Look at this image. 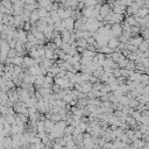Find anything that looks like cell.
Here are the masks:
<instances>
[{
	"label": "cell",
	"mask_w": 149,
	"mask_h": 149,
	"mask_svg": "<svg viewBox=\"0 0 149 149\" xmlns=\"http://www.w3.org/2000/svg\"><path fill=\"white\" fill-rule=\"evenodd\" d=\"M110 6L108 5H103L101 7H100V10H99V13H100V15L103 16V18H105V16H107V14H110Z\"/></svg>",
	"instance_id": "6da1fadb"
},
{
	"label": "cell",
	"mask_w": 149,
	"mask_h": 149,
	"mask_svg": "<svg viewBox=\"0 0 149 149\" xmlns=\"http://www.w3.org/2000/svg\"><path fill=\"white\" fill-rule=\"evenodd\" d=\"M112 32L114 33V34H121V32H122V28L119 26L118 23H115L114 24V27L112 28Z\"/></svg>",
	"instance_id": "7a4b0ae2"
},
{
	"label": "cell",
	"mask_w": 149,
	"mask_h": 149,
	"mask_svg": "<svg viewBox=\"0 0 149 149\" xmlns=\"http://www.w3.org/2000/svg\"><path fill=\"white\" fill-rule=\"evenodd\" d=\"M37 14H39V16L46 18V16L48 15V12H47V10H46V8H41L40 11H37Z\"/></svg>",
	"instance_id": "3957f363"
},
{
	"label": "cell",
	"mask_w": 149,
	"mask_h": 149,
	"mask_svg": "<svg viewBox=\"0 0 149 149\" xmlns=\"http://www.w3.org/2000/svg\"><path fill=\"white\" fill-rule=\"evenodd\" d=\"M24 1L28 4V5H33V4H36L35 0H24Z\"/></svg>",
	"instance_id": "277c9868"
},
{
	"label": "cell",
	"mask_w": 149,
	"mask_h": 149,
	"mask_svg": "<svg viewBox=\"0 0 149 149\" xmlns=\"http://www.w3.org/2000/svg\"><path fill=\"white\" fill-rule=\"evenodd\" d=\"M110 46H111V47H112V46L115 47V46H116V41H115V40H111V41H110Z\"/></svg>",
	"instance_id": "5b68a950"
},
{
	"label": "cell",
	"mask_w": 149,
	"mask_h": 149,
	"mask_svg": "<svg viewBox=\"0 0 149 149\" xmlns=\"http://www.w3.org/2000/svg\"><path fill=\"white\" fill-rule=\"evenodd\" d=\"M61 1H63V3H65V1H67V0H61Z\"/></svg>",
	"instance_id": "8992f818"
}]
</instances>
